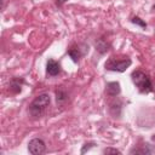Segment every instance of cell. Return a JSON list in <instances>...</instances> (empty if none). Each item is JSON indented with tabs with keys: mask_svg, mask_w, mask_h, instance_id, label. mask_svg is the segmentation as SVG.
<instances>
[{
	"mask_svg": "<svg viewBox=\"0 0 155 155\" xmlns=\"http://www.w3.org/2000/svg\"><path fill=\"white\" fill-rule=\"evenodd\" d=\"M51 104V97L50 94L47 93H42V94H39L38 97L34 98V101L29 104V108H28V113L31 117L34 119H38V117H41L46 110L48 109Z\"/></svg>",
	"mask_w": 155,
	"mask_h": 155,
	"instance_id": "1",
	"label": "cell"
},
{
	"mask_svg": "<svg viewBox=\"0 0 155 155\" xmlns=\"http://www.w3.org/2000/svg\"><path fill=\"white\" fill-rule=\"evenodd\" d=\"M131 78H132L133 84L139 90V92H142V93H149V92H153L154 91L151 79L144 71H142V70H134L132 73Z\"/></svg>",
	"mask_w": 155,
	"mask_h": 155,
	"instance_id": "2",
	"label": "cell"
},
{
	"mask_svg": "<svg viewBox=\"0 0 155 155\" xmlns=\"http://www.w3.org/2000/svg\"><path fill=\"white\" fill-rule=\"evenodd\" d=\"M131 59L130 58H125V59H115L114 57L109 58L104 67L107 70H110V71H119V73H124L130 65H131Z\"/></svg>",
	"mask_w": 155,
	"mask_h": 155,
	"instance_id": "3",
	"label": "cell"
},
{
	"mask_svg": "<svg viewBox=\"0 0 155 155\" xmlns=\"http://www.w3.org/2000/svg\"><path fill=\"white\" fill-rule=\"evenodd\" d=\"M46 150V144L40 138H34L28 143V151L33 155H41Z\"/></svg>",
	"mask_w": 155,
	"mask_h": 155,
	"instance_id": "4",
	"label": "cell"
},
{
	"mask_svg": "<svg viewBox=\"0 0 155 155\" xmlns=\"http://www.w3.org/2000/svg\"><path fill=\"white\" fill-rule=\"evenodd\" d=\"M46 73L48 76H57L61 73V64L54 59H48L46 63Z\"/></svg>",
	"mask_w": 155,
	"mask_h": 155,
	"instance_id": "5",
	"label": "cell"
},
{
	"mask_svg": "<svg viewBox=\"0 0 155 155\" xmlns=\"http://www.w3.org/2000/svg\"><path fill=\"white\" fill-rule=\"evenodd\" d=\"M56 101H57V105H59V107L64 105L68 102V92L63 86H61L56 90Z\"/></svg>",
	"mask_w": 155,
	"mask_h": 155,
	"instance_id": "6",
	"label": "cell"
},
{
	"mask_svg": "<svg viewBox=\"0 0 155 155\" xmlns=\"http://www.w3.org/2000/svg\"><path fill=\"white\" fill-rule=\"evenodd\" d=\"M121 92L120 88V84L117 81H113V82H108L105 86V93L110 97H116L119 93Z\"/></svg>",
	"mask_w": 155,
	"mask_h": 155,
	"instance_id": "7",
	"label": "cell"
},
{
	"mask_svg": "<svg viewBox=\"0 0 155 155\" xmlns=\"http://www.w3.org/2000/svg\"><path fill=\"white\" fill-rule=\"evenodd\" d=\"M22 84H23V80L21 79H12L11 82H10V90L12 93H19L21 92V87H22Z\"/></svg>",
	"mask_w": 155,
	"mask_h": 155,
	"instance_id": "8",
	"label": "cell"
},
{
	"mask_svg": "<svg viewBox=\"0 0 155 155\" xmlns=\"http://www.w3.org/2000/svg\"><path fill=\"white\" fill-rule=\"evenodd\" d=\"M81 48H79V46L78 47H71L69 51H68V53H69V56L71 57V59L75 62V63H78V61H79V58L84 54V53H81V51H80Z\"/></svg>",
	"mask_w": 155,
	"mask_h": 155,
	"instance_id": "9",
	"label": "cell"
},
{
	"mask_svg": "<svg viewBox=\"0 0 155 155\" xmlns=\"http://www.w3.org/2000/svg\"><path fill=\"white\" fill-rule=\"evenodd\" d=\"M108 44L103 40V39H99L97 42H96V50H98L101 53H104V52H107L108 51Z\"/></svg>",
	"mask_w": 155,
	"mask_h": 155,
	"instance_id": "10",
	"label": "cell"
},
{
	"mask_svg": "<svg viewBox=\"0 0 155 155\" xmlns=\"http://www.w3.org/2000/svg\"><path fill=\"white\" fill-rule=\"evenodd\" d=\"M132 23L138 24V25H140L142 28H145V27H147V23H145V22H143L139 17H133V18H132Z\"/></svg>",
	"mask_w": 155,
	"mask_h": 155,
	"instance_id": "11",
	"label": "cell"
},
{
	"mask_svg": "<svg viewBox=\"0 0 155 155\" xmlns=\"http://www.w3.org/2000/svg\"><path fill=\"white\" fill-rule=\"evenodd\" d=\"M103 154H121V151L114 148H105L103 149Z\"/></svg>",
	"mask_w": 155,
	"mask_h": 155,
	"instance_id": "12",
	"label": "cell"
},
{
	"mask_svg": "<svg viewBox=\"0 0 155 155\" xmlns=\"http://www.w3.org/2000/svg\"><path fill=\"white\" fill-rule=\"evenodd\" d=\"M65 1H67V0H56V4H57V6H62Z\"/></svg>",
	"mask_w": 155,
	"mask_h": 155,
	"instance_id": "13",
	"label": "cell"
}]
</instances>
